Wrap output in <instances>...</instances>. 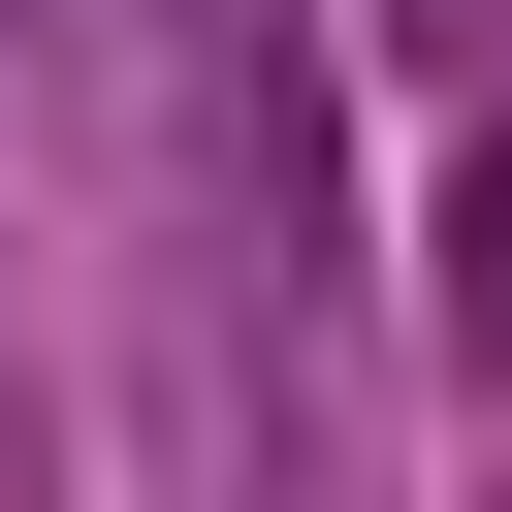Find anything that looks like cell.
Wrapping results in <instances>:
<instances>
[{
    "mask_svg": "<svg viewBox=\"0 0 512 512\" xmlns=\"http://www.w3.org/2000/svg\"><path fill=\"white\" fill-rule=\"evenodd\" d=\"M352 32H416V64H448V32H480V0H352Z\"/></svg>",
    "mask_w": 512,
    "mask_h": 512,
    "instance_id": "obj_2",
    "label": "cell"
},
{
    "mask_svg": "<svg viewBox=\"0 0 512 512\" xmlns=\"http://www.w3.org/2000/svg\"><path fill=\"white\" fill-rule=\"evenodd\" d=\"M416 256H448V384H512V128L448 160V224H416Z\"/></svg>",
    "mask_w": 512,
    "mask_h": 512,
    "instance_id": "obj_1",
    "label": "cell"
}]
</instances>
